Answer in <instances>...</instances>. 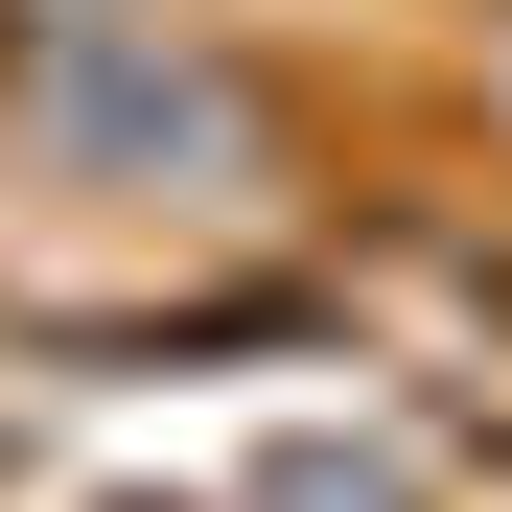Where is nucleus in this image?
<instances>
[{
  "mask_svg": "<svg viewBox=\"0 0 512 512\" xmlns=\"http://www.w3.org/2000/svg\"><path fill=\"white\" fill-rule=\"evenodd\" d=\"M0 117L94 210H187V233L280 210V94H256L187 0H47V24H0Z\"/></svg>",
  "mask_w": 512,
  "mask_h": 512,
  "instance_id": "nucleus-1",
  "label": "nucleus"
},
{
  "mask_svg": "<svg viewBox=\"0 0 512 512\" xmlns=\"http://www.w3.org/2000/svg\"><path fill=\"white\" fill-rule=\"evenodd\" d=\"M233 512H419V466H396V443H280Z\"/></svg>",
  "mask_w": 512,
  "mask_h": 512,
  "instance_id": "nucleus-2",
  "label": "nucleus"
},
{
  "mask_svg": "<svg viewBox=\"0 0 512 512\" xmlns=\"http://www.w3.org/2000/svg\"><path fill=\"white\" fill-rule=\"evenodd\" d=\"M117 512H163V489H117Z\"/></svg>",
  "mask_w": 512,
  "mask_h": 512,
  "instance_id": "nucleus-3",
  "label": "nucleus"
}]
</instances>
